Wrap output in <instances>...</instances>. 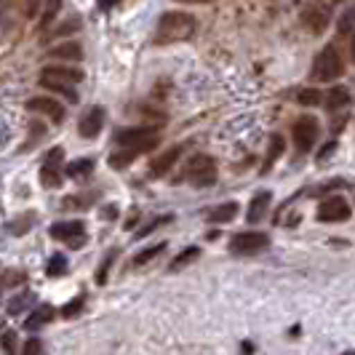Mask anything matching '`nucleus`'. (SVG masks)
Masks as SVG:
<instances>
[{
  "label": "nucleus",
  "mask_w": 355,
  "mask_h": 355,
  "mask_svg": "<svg viewBox=\"0 0 355 355\" xmlns=\"http://www.w3.org/2000/svg\"><path fill=\"white\" fill-rule=\"evenodd\" d=\"M193 33H196V19L190 14L166 11L155 27V40L158 43H182V40H190Z\"/></svg>",
  "instance_id": "f257e3e1"
},
{
  "label": "nucleus",
  "mask_w": 355,
  "mask_h": 355,
  "mask_svg": "<svg viewBox=\"0 0 355 355\" xmlns=\"http://www.w3.org/2000/svg\"><path fill=\"white\" fill-rule=\"evenodd\" d=\"M184 179H187L193 187H198V190L211 187L214 182H216V163H214L211 155H196V158H190L187 171H184Z\"/></svg>",
  "instance_id": "f03ea898"
},
{
  "label": "nucleus",
  "mask_w": 355,
  "mask_h": 355,
  "mask_svg": "<svg viewBox=\"0 0 355 355\" xmlns=\"http://www.w3.org/2000/svg\"><path fill=\"white\" fill-rule=\"evenodd\" d=\"M345 72V62L334 46H326L323 51L315 56V64H313V78L315 80H337Z\"/></svg>",
  "instance_id": "7ed1b4c3"
},
{
  "label": "nucleus",
  "mask_w": 355,
  "mask_h": 355,
  "mask_svg": "<svg viewBox=\"0 0 355 355\" xmlns=\"http://www.w3.org/2000/svg\"><path fill=\"white\" fill-rule=\"evenodd\" d=\"M115 144L118 147H144V150H153L158 144V131L155 128H123L115 134Z\"/></svg>",
  "instance_id": "20e7f679"
},
{
  "label": "nucleus",
  "mask_w": 355,
  "mask_h": 355,
  "mask_svg": "<svg viewBox=\"0 0 355 355\" xmlns=\"http://www.w3.org/2000/svg\"><path fill=\"white\" fill-rule=\"evenodd\" d=\"M270 246V238L265 232H257V230H246V232H238L232 235L230 241V249L235 254H259Z\"/></svg>",
  "instance_id": "39448f33"
},
{
  "label": "nucleus",
  "mask_w": 355,
  "mask_h": 355,
  "mask_svg": "<svg viewBox=\"0 0 355 355\" xmlns=\"http://www.w3.org/2000/svg\"><path fill=\"white\" fill-rule=\"evenodd\" d=\"M315 139H318V121L313 115H302L294 123V144H297V150L300 153H310Z\"/></svg>",
  "instance_id": "423d86ee"
},
{
  "label": "nucleus",
  "mask_w": 355,
  "mask_h": 355,
  "mask_svg": "<svg viewBox=\"0 0 355 355\" xmlns=\"http://www.w3.org/2000/svg\"><path fill=\"white\" fill-rule=\"evenodd\" d=\"M350 214H353V209L345 198H326L318 206V222H345V219H350Z\"/></svg>",
  "instance_id": "0eeeda50"
},
{
  "label": "nucleus",
  "mask_w": 355,
  "mask_h": 355,
  "mask_svg": "<svg viewBox=\"0 0 355 355\" xmlns=\"http://www.w3.org/2000/svg\"><path fill=\"white\" fill-rule=\"evenodd\" d=\"M83 230H86L83 222H56V225H51V238L67 241L70 246H80L86 241V232Z\"/></svg>",
  "instance_id": "6e6552de"
},
{
  "label": "nucleus",
  "mask_w": 355,
  "mask_h": 355,
  "mask_svg": "<svg viewBox=\"0 0 355 355\" xmlns=\"http://www.w3.org/2000/svg\"><path fill=\"white\" fill-rule=\"evenodd\" d=\"M27 110L51 118L53 123H62V121H64V107H62V102L51 99V96H33V99L27 102Z\"/></svg>",
  "instance_id": "1a4fd4ad"
},
{
  "label": "nucleus",
  "mask_w": 355,
  "mask_h": 355,
  "mask_svg": "<svg viewBox=\"0 0 355 355\" xmlns=\"http://www.w3.org/2000/svg\"><path fill=\"white\" fill-rule=\"evenodd\" d=\"M105 107H91L89 112L80 118V137L83 139H94V137H99V131H102V125H105Z\"/></svg>",
  "instance_id": "9d476101"
},
{
  "label": "nucleus",
  "mask_w": 355,
  "mask_h": 355,
  "mask_svg": "<svg viewBox=\"0 0 355 355\" xmlns=\"http://www.w3.org/2000/svg\"><path fill=\"white\" fill-rule=\"evenodd\" d=\"M179 155H182V144H174L168 153H163L158 160H153L150 174H153V177H163V174H168V171L174 168V163L179 160Z\"/></svg>",
  "instance_id": "9b49d317"
},
{
  "label": "nucleus",
  "mask_w": 355,
  "mask_h": 355,
  "mask_svg": "<svg viewBox=\"0 0 355 355\" xmlns=\"http://www.w3.org/2000/svg\"><path fill=\"white\" fill-rule=\"evenodd\" d=\"M40 75H46V78H59V80H67V83H80L83 80V70H78V67H64V64H51V67H43Z\"/></svg>",
  "instance_id": "f8f14e48"
},
{
  "label": "nucleus",
  "mask_w": 355,
  "mask_h": 355,
  "mask_svg": "<svg viewBox=\"0 0 355 355\" xmlns=\"http://www.w3.org/2000/svg\"><path fill=\"white\" fill-rule=\"evenodd\" d=\"M142 153H147L144 147H121L118 153L110 155V166H112V168H125L128 163H134Z\"/></svg>",
  "instance_id": "ddd939ff"
},
{
  "label": "nucleus",
  "mask_w": 355,
  "mask_h": 355,
  "mask_svg": "<svg viewBox=\"0 0 355 355\" xmlns=\"http://www.w3.org/2000/svg\"><path fill=\"white\" fill-rule=\"evenodd\" d=\"M267 206H270V193H257V196L251 198L249 214H246L249 225H257V222H262V216L267 214Z\"/></svg>",
  "instance_id": "4468645a"
},
{
  "label": "nucleus",
  "mask_w": 355,
  "mask_h": 355,
  "mask_svg": "<svg viewBox=\"0 0 355 355\" xmlns=\"http://www.w3.org/2000/svg\"><path fill=\"white\" fill-rule=\"evenodd\" d=\"M51 318H53L51 304H40V307H35V310H33V315L24 320V329H27V331H37L40 326H46Z\"/></svg>",
  "instance_id": "2eb2a0df"
},
{
  "label": "nucleus",
  "mask_w": 355,
  "mask_h": 355,
  "mask_svg": "<svg viewBox=\"0 0 355 355\" xmlns=\"http://www.w3.org/2000/svg\"><path fill=\"white\" fill-rule=\"evenodd\" d=\"M40 83L46 86V89L56 91V94H62L64 99H70V102H78V91L72 89V83L67 80H59V78H46V75H40Z\"/></svg>",
  "instance_id": "dca6fc26"
},
{
  "label": "nucleus",
  "mask_w": 355,
  "mask_h": 355,
  "mask_svg": "<svg viewBox=\"0 0 355 355\" xmlns=\"http://www.w3.org/2000/svg\"><path fill=\"white\" fill-rule=\"evenodd\" d=\"M49 59H70V62H78V59H83V49H80V43H62V46H56L49 51Z\"/></svg>",
  "instance_id": "f3484780"
},
{
  "label": "nucleus",
  "mask_w": 355,
  "mask_h": 355,
  "mask_svg": "<svg viewBox=\"0 0 355 355\" xmlns=\"http://www.w3.org/2000/svg\"><path fill=\"white\" fill-rule=\"evenodd\" d=\"M350 105V91L345 89V86H334V89L326 94V107H329V112H337L342 107Z\"/></svg>",
  "instance_id": "a211bd4d"
},
{
  "label": "nucleus",
  "mask_w": 355,
  "mask_h": 355,
  "mask_svg": "<svg viewBox=\"0 0 355 355\" xmlns=\"http://www.w3.org/2000/svg\"><path fill=\"white\" fill-rule=\"evenodd\" d=\"M238 216V203L235 200H230V203H222V206H216V209H211V211L206 214V219L209 222H232Z\"/></svg>",
  "instance_id": "6ab92c4d"
},
{
  "label": "nucleus",
  "mask_w": 355,
  "mask_h": 355,
  "mask_svg": "<svg viewBox=\"0 0 355 355\" xmlns=\"http://www.w3.org/2000/svg\"><path fill=\"white\" fill-rule=\"evenodd\" d=\"M281 155H284V137H278V134H275V137H272V139H270V147H267V155H265V166H262V171H270V166H272V163H275V160L281 158Z\"/></svg>",
  "instance_id": "aec40b11"
},
{
  "label": "nucleus",
  "mask_w": 355,
  "mask_h": 355,
  "mask_svg": "<svg viewBox=\"0 0 355 355\" xmlns=\"http://www.w3.org/2000/svg\"><path fill=\"white\" fill-rule=\"evenodd\" d=\"M33 302H35V294H33V291L19 294V297H14V300L8 302V315H21V313H24Z\"/></svg>",
  "instance_id": "412c9836"
},
{
  "label": "nucleus",
  "mask_w": 355,
  "mask_h": 355,
  "mask_svg": "<svg viewBox=\"0 0 355 355\" xmlns=\"http://www.w3.org/2000/svg\"><path fill=\"white\" fill-rule=\"evenodd\" d=\"M91 171H94V160L91 158H83V160H72L70 166H67V174L75 179L80 177H89Z\"/></svg>",
  "instance_id": "4be33fe9"
},
{
  "label": "nucleus",
  "mask_w": 355,
  "mask_h": 355,
  "mask_svg": "<svg viewBox=\"0 0 355 355\" xmlns=\"http://www.w3.org/2000/svg\"><path fill=\"white\" fill-rule=\"evenodd\" d=\"M198 257H200V249H196V246H190V249H184L182 254H179L177 259L171 262V270L177 272V270H182V267H187V265H193Z\"/></svg>",
  "instance_id": "5701e85b"
},
{
  "label": "nucleus",
  "mask_w": 355,
  "mask_h": 355,
  "mask_svg": "<svg viewBox=\"0 0 355 355\" xmlns=\"http://www.w3.org/2000/svg\"><path fill=\"white\" fill-rule=\"evenodd\" d=\"M304 21L310 24L313 33H323L326 24H329V17H326L323 11H307V14H304Z\"/></svg>",
  "instance_id": "b1692460"
},
{
  "label": "nucleus",
  "mask_w": 355,
  "mask_h": 355,
  "mask_svg": "<svg viewBox=\"0 0 355 355\" xmlns=\"http://www.w3.org/2000/svg\"><path fill=\"white\" fill-rule=\"evenodd\" d=\"M59 11H62V0H46L43 17H40V27H49L53 19L59 17Z\"/></svg>",
  "instance_id": "393cba45"
},
{
  "label": "nucleus",
  "mask_w": 355,
  "mask_h": 355,
  "mask_svg": "<svg viewBox=\"0 0 355 355\" xmlns=\"http://www.w3.org/2000/svg\"><path fill=\"white\" fill-rule=\"evenodd\" d=\"M297 102L304 107H313V105H320L323 102V94L318 89H302L297 94Z\"/></svg>",
  "instance_id": "a878e982"
},
{
  "label": "nucleus",
  "mask_w": 355,
  "mask_h": 355,
  "mask_svg": "<svg viewBox=\"0 0 355 355\" xmlns=\"http://www.w3.org/2000/svg\"><path fill=\"white\" fill-rule=\"evenodd\" d=\"M40 182H43L46 187H59V184H62V174H59V168L43 166V168H40Z\"/></svg>",
  "instance_id": "bb28decb"
},
{
  "label": "nucleus",
  "mask_w": 355,
  "mask_h": 355,
  "mask_svg": "<svg viewBox=\"0 0 355 355\" xmlns=\"http://www.w3.org/2000/svg\"><path fill=\"white\" fill-rule=\"evenodd\" d=\"M67 267H70L67 257L56 254V257H51V262H49V275H51V278H59V275H64V272H67Z\"/></svg>",
  "instance_id": "cd10ccee"
},
{
  "label": "nucleus",
  "mask_w": 355,
  "mask_h": 355,
  "mask_svg": "<svg viewBox=\"0 0 355 355\" xmlns=\"http://www.w3.org/2000/svg\"><path fill=\"white\" fill-rule=\"evenodd\" d=\"M83 304H86V297L80 294V297H75L72 302H67L64 307H62V318H75L80 310H83Z\"/></svg>",
  "instance_id": "c85d7f7f"
},
{
  "label": "nucleus",
  "mask_w": 355,
  "mask_h": 355,
  "mask_svg": "<svg viewBox=\"0 0 355 355\" xmlns=\"http://www.w3.org/2000/svg\"><path fill=\"white\" fill-rule=\"evenodd\" d=\"M166 249V243H158V246H153V249H147V251H142V254H137V265H144V262H150V259H155L160 251Z\"/></svg>",
  "instance_id": "c756f323"
},
{
  "label": "nucleus",
  "mask_w": 355,
  "mask_h": 355,
  "mask_svg": "<svg viewBox=\"0 0 355 355\" xmlns=\"http://www.w3.org/2000/svg\"><path fill=\"white\" fill-rule=\"evenodd\" d=\"M353 24H355V6L350 8V11H345V17L339 19V33L345 35V33H350L353 30Z\"/></svg>",
  "instance_id": "7c9ffc66"
},
{
  "label": "nucleus",
  "mask_w": 355,
  "mask_h": 355,
  "mask_svg": "<svg viewBox=\"0 0 355 355\" xmlns=\"http://www.w3.org/2000/svg\"><path fill=\"white\" fill-rule=\"evenodd\" d=\"M166 222H171V216H158L155 222H150V225H144L142 230L137 232V238H144V235H150V232H155V227H160V225H166Z\"/></svg>",
  "instance_id": "2f4dec72"
},
{
  "label": "nucleus",
  "mask_w": 355,
  "mask_h": 355,
  "mask_svg": "<svg viewBox=\"0 0 355 355\" xmlns=\"http://www.w3.org/2000/svg\"><path fill=\"white\" fill-rule=\"evenodd\" d=\"M0 345H3V350H6V353H14V350H17V334H14V331H3Z\"/></svg>",
  "instance_id": "473e14b6"
},
{
  "label": "nucleus",
  "mask_w": 355,
  "mask_h": 355,
  "mask_svg": "<svg viewBox=\"0 0 355 355\" xmlns=\"http://www.w3.org/2000/svg\"><path fill=\"white\" fill-rule=\"evenodd\" d=\"M62 158H64V153L56 147V150H51V153L46 155V166H51V168H59V166H62Z\"/></svg>",
  "instance_id": "72a5a7b5"
},
{
  "label": "nucleus",
  "mask_w": 355,
  "mask_h": 355,
  "mask_svg": "<svg viewBox=\"0 0 355 355\" xmlns=\"http://www.w3.org/2000/svg\"><path fill=\"white\" fill-rule=\"evenodd\" d=\"M37 3H40V0H21V11H24V17H35Z\"/></svg>",
  "instance_id": "f704fd0d"
},
{
  "label": "nucleus",
  "mask_w": 355,
  "mask_h": 355,
  "mask_svg": "<svg viewBox=\"0 0 355 355\" xmlns=\"http://www.w3.org/2000/svg\"><path fill=\"white\" fill-rule=\"evenodd\" d=\"M24 353H27V355H33V353H43V345H40V342H35V339H30V342L24 345Z\"/></svg>",
  "instance_id": "c9c22d12"
},
{
  "label": "nucleus",
  "mask_w": 355,
  "mask_h": 355,
  "mask_svg": "<svg viewBox=\"0 0 355 355\" xmlns=\"http://www.w3.org/2000/svg\"><path fill=\"white\" fill-rule=\"evenodd\" d=\"M17 281H24V275H21V272H17V270H11V275H8V278H3V281H0V286H11V284H17Z\"/></svg>",
  "instance_id": "e433bc0d"
},
{
  "label": "nucleus",
  "mask_w": 355,
  "mask_h": 355,
  "mask_svg": "<svg viewBox=\"0 0 355 355\" xmlns=\"http://www.w3.org/2000/svg\"><path fill=\"white\" fill-rule=\"evenodd\" d=\"M350 59H353V64H355V35H353V40H350Z\"/></svg>",
  "instance_id": "4c0bfd02"
},
{
  "label": "nucleus",
  "mask_w": 355,
  "mask_h": 355,
  "mask_svg": "<svg viewBox=\"0 0 355 355\" xmlns=\"http://www.w3.org/2000/svg\"><path fill=\"white\" fill-rule=\"evenodd\" d=\"M179 3H211V0H179Z\"/></svg>",
  "instance_id": "58836bf2"
},
{
  "label": "nucleus",
  "mask_w": 355,
  "mask_h": 355,
  "mask_svg": "<svg viewBox=\"0 0 355 355\" xmlns=\"http://www.w3.org/2000/svg\"><path fill=\"white\" fill-rule=\"evenodd\" d=\"M0 329H3V323H0Z\"/></svg>",
  "instance_id": "ea45409f"
}]
</instances>
